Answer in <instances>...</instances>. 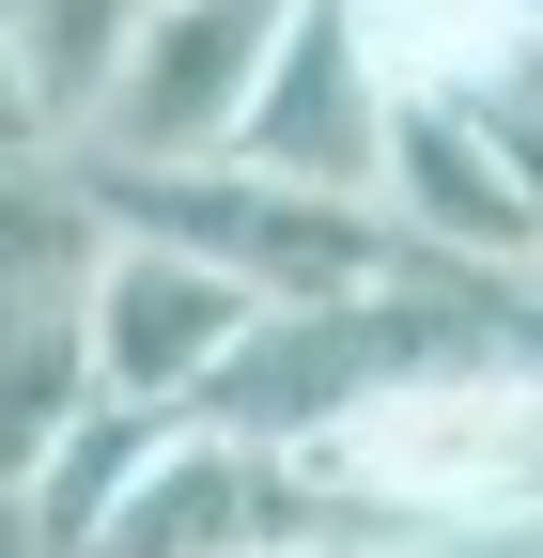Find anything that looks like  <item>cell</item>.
I'll use <instances>...</instances> for the list:
<instances>
[{"mask_svg": "<svg viewBox=\"0 0 543 558\" xmlns=\"http://www.w3.org/2000/svg\"><path fill=\"white\" fill-rule=\"evenodd\" d=\"M373 156H388V78L358 62V16H280L218 171L311 186V202H373Z\"/></svg>", "mask_w": 543, "mask_h": 558, "instance_id": "4", "label": "cell"}, {"mask_svg": "<svg viewBox=\"0 0 543 558\" xmlns=\"http://www.w3.org/2000/svg\"><path fill=\"white\" fill-rule=\"evenodd\" d=\"M0 156H47V124H32V94H16V47H0Z\"/></svg>", "mask_w": 543, "mask_h": 558, "instance_id": "8", "label": "cell"}, {"mask_svg": "<svg viewBox=\"0 0 543 558\" xmlns=\"http://www.w3.org/2000/svg\"><path fill=\"white\" fill-rule=\"evenodd\" d=\"M403 558H543L528 527H497V543H403Z\"/></svg>", "mask_w": 543, "mask_h": 558, "instance_id": "9", "label": "cell"}, {"mask_svg": "<svg viewBox=\"0 0 543 558\" xmlns=\"http://www.w3.org/2000/svg\"><path fill=\"white\" fill-rule=\"evenodd\" d=\"M264 32H280L264 0H141L79 171H218L233 156V109L264 78Z\"/></svg>", "mask_w": 543, "mask_h": 558, "instance_id": "3", "label": "cell"}, {"mask_svg": "<svg viewBox=\"0 0 543 558\" xmlns=\"http://www.w3.org/2000/svg\"><path fill=\"white\" fill-rule=\"evenodd\" d=\"M249 326L264 311L233 295V279H202L171 248H124L109 233L94 295H79V388H94V418H124V435H186V403L233 373Z\"/></svg>", "mask_w": 543, "mask_h": 558, "instance_id": "2", "label": "cell"}, {"mask_svg": "<svg viewBox=\"0 0 543 558\" xmlns=\"http://www.w3.org/2000/svg\"><path fill=\"white\" fill-rule=\"evenodd\" d=\"M0 558H79V543H62V512H47V497H0Z\"/></svg>", "mask_w": 543, "mask_h": 558, "instance_id": "7", "label": "cell"}, {"mask_svg": "<svg viewBox=\"0 0 543 558\" xmlns=\"http://www.w3.org/2000/svg\"><path fill=\"white\" fill-rule=\"evenodd\" d=\"M124 32H141V0H0V47H16V94H32V124H47V156L94 140Z\"/></svg>", "mask_w": 543, "mask_h": 558, "instance_id": "6", "label": "cell"}, {"mask_svg": "<svg viewBox=\"0 0 543 558\" xmlns=\"http://www.w3.org/2000/svg\"><path fill=\"white\" fill-rule=\"evenodd\" d=\"M94 558H403V527H373L326 465L295 450H233V435H156L109 481Z\"/></svg>", "mask_w": 543, "mask_h": 558, "instance_id": "1", "label": "cell"}, {"mask_svg": "<svg viewBox=\"0 0 543 558\" xmlns=\"http://www.w3.org/2000/svg\"><path fill=\"white\" fill-rule=\"evenodd\" d=\"M109 264V218L79 156H0V326H62Z\"/></svg>", "mask_w": 543, "mask_h": 558, "instance_id": "5", "label": "cell"}]
</instances>
